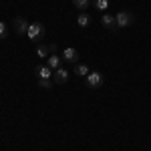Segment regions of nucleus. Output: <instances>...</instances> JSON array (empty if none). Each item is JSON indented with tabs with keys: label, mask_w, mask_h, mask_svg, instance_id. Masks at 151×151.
<instances>
[{
	"label": "nucleus",
	"mask_w": 151,
	"mask_h": 151,
	"mask_svg": "<svg viewBox=\"0 0 151 151\" xmlns=\"http://www.w3.org/2000/svg\"><path fill=\"white\" fill-rule=\"evenodd\" d=\"M115 20H117V28H127V26H131L133 24V14L129 10H121L119 14L115 16Z\"/></svg>",
	"instance_id": "1"
},
{
	"label": "nucleus",
	"mask_w": 151,
	"mask_h": 151,
	"mask_svg": "<svg viewBox=\"0 0 151 151\" xmlns=\"http://www.w3.org/2000/svg\"><path fill=\"white\" fill-rule=\"evenodd\" d=\"M26 36H28L30 40H38V38H42V36H45V24H40V22L30 24V26H28Z\"/></svg>",
	"instance_id": "2"
},
{
	"label": "nucleus",
	"mask_w": 151,
	"mask_h": 151,
	"mask_svg": "<svg viewBox=\"0 0 151 151\" xmlns=\"http://www.w3.org/2000/svg\"><path fill=\"white\" fill-rule=\"evenodd\" d=\"M101 85H103V75L97 73V70H91V73L87 75V87H89V89H99Z\"/></svg>",
	"instance_id": "3"
},
{
	"label": "nucleus",
	"mask_w": 151,
	"mask_h": 151,
	"mask_svg": "<svg viewBox=\"0 0 151 151\" xmlns=\"http://www.w3.org/2000/svg\"><path fill=\"white\" fill-rule=\"evenodd\" d=\"M50 52H57V45H38L36 47V57L38 58H48Z\"/></svg>",
	"instance_id": "4"
},
{
	"label": "nucleus",
	"mask_w": 151,
	"mask_h": 151,
	"mask_svg": "<svg viewBox=\"0 0 151 151\" xmlns=\"http://www.w3.org/2000/svg\"><path fill=\"white\" fill-rule=\"evenodd\" d=\"M28 20L26 18H14V30H16V35H26L28 32Z\"/></svg>",
	"instance_id": "5"
},
{
	"label": "nucleus",
	"mask_w": 151,
	"mask_h": 151,
	"mask_svg": "<svg viewBox=\"0 0 151 151\" xmlns=\"http://www.w3.org/2000/svg\"><path fill=\"white\" fill-rule=\"evenodd\" d=\"M52 79H55L57 85H65V83L69 81V70L67 69H57L52 73Z\"/></svg>",
	"instance_id": "6"
},
{
	"label": "nucleus",
	"mask_w": 151,
	"mask_h": 151,
	"mask_svg": "<svg viewBox=\"0 0 151 151\" xmlns=\"http://www.w3.org/2000/svg\"><path fill=\"white\" fill-rule=\"evenodd\" d=\"M63 58H65V60H67V63H77V60H79V50H77V48H65V50H63Z\"/></svg>",
	"instance_id": "7"
},
{
	"label": "nucleus",
	"mask_w": 151,
	"mask_h": 151,
	"mask_svg": "<svg viewBox=\"0 0 151 151\" xmlns=\"http://www.w3.org/2000/svg\"><path fill=\"white\" fill-rule=\"evenodd\" d=\"M101 24H103L105 28H109V30H117V20H115V16H113V14H103Z\"/></svg>",
	"instance_id": "8"
},
{
	"label": "nucleus",
	"mask_w": 151,
	"mask_h": 151,
	"mask_svg": "<svg viewBox=\"0 0 151 151\" xmlns=\"http://www.w3.org/2000/svg\"><path fill=\"white\" fill-rule=\"evenodd\" d=\"M52 73H55V70L48 69L47 65H45V67H36L35 69V75L38 77V79H52Z\"/></svg>",
	"instance_id": "9"
},
{
	"label": "nucleus",
	"mask_w": 151,
	"mask_h": 151,
	"mask_svg": "<svg viewBox=\"0 0 151 151\" xmlns=\"http://www.w3.org/2000/svg\"><path fill=\"white\" fill-rule=\"evenodd\" d=\"M47 67H48V69H52V70L60 69V58L57 57V52H52V55L47 58Z\"/></svg>",
	"instance_id": "10"
},
{
	"label": "nucleus",
	"mask_w": 151,
	"mask_h": 151,
	"mask_svg": "<svg viewBox=\"0 0 151 151\" xmlns=\"http://www.w3.org/2000/svg\"><path fill=\"white\" fill-rule=\"evenodd\" d=\"M77 24H79L81 28H87V26L91 24V16H89L87 12H81V14H79V18H77Z\"/></svg>",
	"instance_id": "11"
},
{
	"label": "nucleus",
	"mask_w": 151,
	"mask_h": 151,
	"mask_svg": "<svg viewBox=\"0 0 151 151\" xmlns=\"http://www.w3.org/2000/svg\"><path fill=\"white\" fill-rule=\"evenodd\" d=\"M89 4H91V0H73V6H75L77 10H87Z\"/></svg>",
	"instance_id": "12"
},
{
	"label": "nucleus",
	"mask_w": 151,
	"mask_h": 151,
	"mask_svg": "<svg viewBox=\"0 0 151 151\" xmlns=\"http://www.w3.org/2000/svg\"><path fill=\"white\" fill-rule=\"evenodd\" d=\"M91 70H89V67L87 65H77L75 67V75H79V77H87Z\"/></svg>",
	"instance_id": "13"
},
{
	"label": "nucleus",
	"mask_w": 151,
	"mask_h": 151,
	"mask_svg": "<svg viewBox=\"0 0 151 151\" xmlns=\"http://www.w3.org/2000/svg\"><path fill=\"white\" fill-rule=\"evenodd\" d=\"M93 4H95V8L101 12H105L109 8V0H93Z\"/></svg>",
	"instance_id": "14"
},
{
	"label": "nucleus",
	"mask_w": 151,
	"mask_h": 151,
	"mask_svg": "<svg viewBox=\"0 0 151 151\" xmlns=\"http://www.w3.org/2000/svg\"><path fill=\"white\" fill-rule=\"evenodd\" d=\"M38 87H40V89H52V81H50V79H38Z\"/></svg>",
	"instance_id": "15"
},
{
	"label": "nucleus",
	"mask_w": 151,
	"mask_h": 151,
	"mask_svg": "<svg viewBox=\"0 0 151 151\" xmlns=\"http://www.w3.org/2000/svg\"><path fill=\"white\" fill-rule=\"evenodd\" d=\"M6 35H8V30H6V24L0 22V38H6Z\"/></svg>",
	"instance_id": "16"
}]
</instances>
